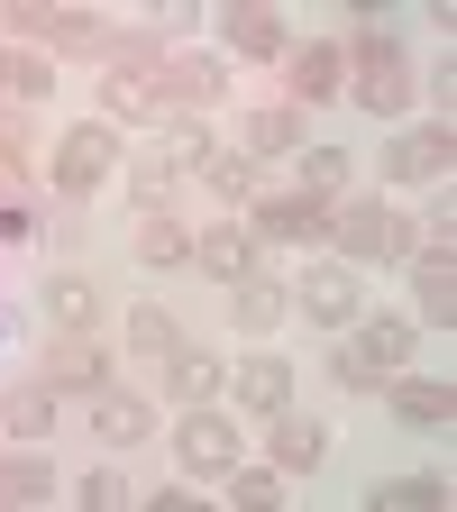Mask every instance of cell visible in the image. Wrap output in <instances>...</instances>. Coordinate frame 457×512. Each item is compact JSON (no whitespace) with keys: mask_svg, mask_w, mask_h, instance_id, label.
Segmentation results:
<instances>
[{"mask_svg":"<svg viewBox=\"0 0 457 512\" xmlns=\"http://www.w3.org/2000/svg\"><path fill=\"white\" fill-rule=\"evenodd\" d=\"M339 55H348V92H357L366 119H403V110H412V55H403V37L366 28V37H348Z\"/></svg>","mask_w":457,"mask_h":512,"instance_id":"1","label":"cell"},{"mask_svg":"<svg viewBox=\"0 0 457 512\" xmlns=\"http://www.w3.org/2000/svg\"><path fill=\"white\" fill-rule=\"evenodd\" d=\"M330 238H339V266H403V256H421V229L394 202H348V211H330Z\"/></svg>","mask_w":457,"mask_h":512,"instance_id":"2","label":"cell"},{"mask_svg":"<svg viewBox=\"0 0 457 512\" xmlns=\"http://www.w3.org/2000/svg\"><path fill=\"white\" fill-rule=\"evenodd\" d=\"M119 128L110 119H83V128H64V147H55V192L64 202H83L92 183H119Z\"/></svg>","mask_w":457,"mask_h":512,"instance_id":"3","label":"cell"},{"mask_svg":"<svg viewBox=\"0 0 457 512\" xmlns=\"http://www.w3.org/2000/svg\"><path fill=\"white\" fill-rule=\"evenodd\" d=\"M330 229V202H311V192H256L247 202V238L256 247H302Z\"/></svg>","mask_w":457,"mask_h":512,"instance_id":"4","label":"cell"},{"mask_svg":"<svg viewBox=\"0 0 457 512\" xmlns=\"http://www.w3.org/2000/svg\"><path fill=\"white\" fill-rule=\"evenodd\" d=\"M284 293H293V311H302V320H320V330H348V320L366 311V302H357V275L339 266V256H330V266H302Z\"/></svg>","mask_w":457,"mask_h":512,"instance_id":"5","label":"cell"},{"mask_svg":"<svg viewBox=\"0 0 457 512\" xmlns=\"http://www.w3.org/2000/svg\"><path fill=\"white\" fill-rule=\"evenodd\" d=\"M256 256H266V247L247 238V220H211V229H192V266H202L211 284H229V293H238L247 275H266Z\"/></svg>","mask_w":457,"mask_h":512,"instance_id":"6","label":"cell"},{"mask_svg":"<svg viewBox=\"0 0 457 512\" xmlns=\"http://www.w3.org/2000/svg\"><path fill=\"white\" fill-rule=\"evenodd\" d=\"M174 458H183L192 476H229V467H238V430H229V412L192 403V412H183V430H174Z\"/></svg>","mask_w":457,"mask_h":512,"instance_id":"7","label":"cell"},{"mask_svg":"<svg viewBox=\"0 0 457 512\" xmlns=\"http://www.w3.org/2000/svg\"><path fill=\"white\" fill-rule=\"evenodd\" d=\"M83 421H92V439H101V448H138V439L156 430V403H147V394H128V384H92Z\"/></svg>","mask_w":457,"mask_h":512,"instance_id":"8","label":"cell"},{"mask_svg":"<svg viewBox=\"0 0 457 512\" xmlns=\"http://www.w3.org/2000/svg\"><path fill=\"white\" fill-rule=\"evenodd\" d=\"M412 339H421V320H412V311H357V320H348V348H357L375 375H403Z\"/></svg>","mask_w":457,"mask_h":512,"instance_id":"9","label":"cell"},{"mask_svg":"<svg viewBox=\"0 0 457 512\" xmlns=\"http://www.w3.org/2000/svg\"><path fill=\"white\" fill-rule=\"evenodd\" d=\"M165 101L174 110H211V101H229V64L211 55V46H183V55H165Z\"/></svg>","mask_w":457,"mask_h":512,"instance_id":"10","label":"cell"},{"mask_svg":"<svg viewBox=\"0 0 457 512\" xmlns=\"http://www.w3.org/2000/svg\"><path fill=\"white\" fill-rule=\"evenodd\" d=\"M384 403L403 430H448L457 421V384L448 375H384Z\"/></svg>","mask_w":457,"mask_h":512,"instance_id":"11","label":"cell"},{"mask_svg":"<svg viewBox=\"0 0 457 512\" xmlns=\"http://www.w3.org/2000/svg\"><path fill=\"white\" fill-rule=\"evenodd\" d=\"M220 37H229V55H247V64H275V55L293 46V19L266 10V0H238V10H220Z\"/></svg>","mask_w":457,"mask_h":512,"instance_id":"12","label":"cell"},{"mask_svg":"<svg viewBox=\"0 0 457 512\" xmlns=\"http://www.w3.org/2000/svg\"><path fill=\"white\" fill-rule=\"evenodd\" d=\"M320 458H330V430H320L311 412H266V467H284V476H311Z\"/></svg>","mask_w":457,"mask_h":512,"instance_id":"13","label":"cell"},{"mask_svg":"<svg viewBox=\"0 0 457 512\" xmlns=\"http://www.w3.org/2000/svg\"><path fill=\"white\" fill-rule=\"evenodd\" d=\"M37 375L55 384V394H64V384H74V394H92V384H110V357H101L92 330H55L46 357H37Z\"/></svg>","mask_w":457,"mask_h":512,"instance_id":"14","label":"cell"},{"mask_svg":"<svg viewBox=\"0 0 457 512\" xmlns=\"http://www.w3.org/2000/svg\"><path fill=\"white\" fill-rule=\"evenodd\" d=\"M448 165H457V128H403L394 138V156H384V174L394 183H448Z\"/></svg>","mask_w":457,"mask_h":512,"instance_id":"15","label":"cell"},{"mask_svg":"<svg viewBox=\"0 0 457 512\" xmlns=\"http://www.w3.org/2000/svg\"><path fill=\"white\" fill-rule=\"evenodd\" d=\"M156 74H165V64H156ZM156 74H101V110H110V128H165V119H174V101H165Z\"/></svg>","mask_w":457,"mask_h":512,"instance_id":"16","label":"cell"},{"mask_svg":"<svg viewBox=\"0 0 457 512\" xmlns=\"http://www.w3.org/2000/svg\"><path fill=\"white\" fill-rule=\"evenodd\" d=\"M339 92H348V55H339L330 37H302V46H293V92H284V101H293V110H320V101H339Z\"/></svg>","mask_w":457,"mask_h":512,"instance_id":"17","label":"cell"},{"mask_svg":"<svg viewBox=\"0 0 457 512\" xmlns=\"http://www.w3.org/2000/svg\"><path fill=\"white\" fill-rule=\"evenodd\" d=\"M229 394H238L256 421H266V412H284V403H293V366L256 348V357H238V366H229Z\"/></svg>","mask_w":457,"mask_h":512,"instance_id":"18","label":"cell"},{"mask_svg":"<svg viewBox=\"0 0 457 512\" xmlns=\"http://www.w3.org/2000/svg\"><path fill=\"white\" fill-rule=\"evenodd\" d=\"M64 485H55V467L37 458V448H19V458H0V512H46Z\"/></svg>","mask_w":457,"mask_h":512,"instance_id":"19","label":"cell"},{"mask_svg":"<svg viewBox=\"0 0 457 512\" xmlns=\"http://www.w3.org/2000/svg\"><path fill=\"white\" fill-rule=\"evenodd\" d=\"M37 311L55 320V330H92V320H101V293H92L83 275H64V266H46V284H37Z\"/></svg>","mask_w":457,"mask_h":512,"instance_id":"20","label":"cell"},{"mask_svg":"<svg viewBox=\"0 0 457 512\" xmlns=\"http://www.w3.org/2000/svg\"><path fill=\"white\" fill-rule=\"evenodd\" d=\"M284 311H293V293H284L275 275H247V284L229 293V320H238L247 339H266V330H284Z\"/></svg>","mask_w":457,"mask_h":512,"instance_id":"21","label":"cell"},{"mask_svg":"<svg viewBox=\"0 0 457 512\" xmlns=\"http://www.w3.org/2000/svg\"><path fill=\"white\" fill-rule=\"evenodd\" d=\"M220 384H229V375H220V357H211V348H192V339H183V348L165 357V403H211Z\"/></svg>","mask_w":457,"mask_h":512,"instance_id":"22","label":"cell"},{"mask_svg":"<svg viewBox=\"0 0 457 512\" xmlns=\"http://www.w3.org/2000/svg\"><path fill=\"white\" fill-rule=\"evenodd\" d=\"M46 92H55V64L37 46H0V101H10V110H37Z\"/></svg>","mask_w":457,"mask_h":512,"instance_id":"23","label":"cell"},{"mask_svg":"<svg viewBox=\"0 0 457 512\" xmlns=\"http://www.w3.org/2000/svg\"><path fill=\"white\" fill-rule=\"evenodd\" d=\"M302 128H311V110H293V101L247 110V165L256 156H302Z\"/></svg>","mask_w":457,"mask_h":512,"instance_id":"24","label":"cell"},{"mask_svg":"<svg viewBox=\"0 0 457 512\" xmlns=\"http://www.w3.org/2000/svg\"><path fill=\"white\" fill-rule=\"evenodd\" d=\"M119 183L138 192V211H165V192H174V156H165V138H147L138 156H119Z\"/></svg>","mask_w":457,"mask_h":512,"instance_id":"25","label":"cell"},{"mask_svg":"<svg viewBox=\"0 0 457 512\" xmlns=\"http://www.w3.org/2000/svg\"><path fill=\"white\" fill-rule=\"evenodd\" d=\"M348 174H357V165H348L339 147H302V156H293V192H311V202H330V211H339Z\"/></svg>","mask_w":457,"mask_h":512,"instance_id":"26","label":"cell"},{"mask_svg":"<svg viewBox=\"0 0 457 512\" xmlns=\"http://www.w3.org/2000/svg\"><path fill=\"white\" fill-rule=\"evenodd\" d=\"M0 430H19V439H46V430H55V384H46V375H28L19 394H0Z\"/></svg>","mask_w":457,"mask_h":512,"instance_id":"27","label":"cell"},{"mask_svg":"<svg viewBox=\"0 0 457 512\" xmlns=\"http://www.w3.org/2000/svg\"><path fill=\"white\" fill-rule=\"evenodd\" d=\"M412 320H421V330H457V275L439 266V256L412 275Z\"/></svg>","mask_w":457,"mask_h":512,"instance_id":"28","label":"cell"},{"mask_svg":"<svg viewBox=\"0 0 457 512\" xmlns=\"http://www.w3.org/2000/svg\"><path fill=\"white\" fill-rule=\"evenodd\" d=\"M156 138H165V156H174V174H202V165L220 156V147H211V119H202V110H174V119L156 128Z\"/></svg>","mask_w":457,"mask_h":512,"instance_id":"29","label":"cell"},{"mask_svg":"<svg viewBox=\"0 0 457 512\" xmlns=\"http://www.w3.org/2000/svg\"><path fill=\"white\" fill-rule=\"evenodd\" d=\"M138 256L147 266H192V229L174 211H138Z\"/></svg>","mask_w":457,"mask_h":512,"instance_id":"30","label":"cell"},{"mask_svg":"<svg viewBox=\"0 0 457 512\" xmlns=\"http://www.w3.org/2000/svg\"><path fill=\"white\" fill-rule=\"evenodd\" d=\"M119 330H128V348H138V357H156V366L183 348V320H174V311H156V302H138V311L119 320Z\"/></svg>","mask_w":457,"mask_h":512,"instance_id":"31","label":"cell"},{"mask_svg":"<svg viewBox=\"0 0 457 512\" xmlns=\"http://www.w3.org/2000/svg\"><path fill=\"white\" fill-rule=\"evenodd\" d=\"M366 503L375 512H448V476H394V485H375Z\"/></svg>","mask_w":457,"mask_h":512,"instance_id":"32","label":"cell"},{"mask_svg":"<svg viewBox=\"0 0 457 512\" xmlns=\"http://www.w3.org/2000/svg\"><path fill=\"white\" fill-rule=\"evenodd\" d=\"M229 503L238 512H284V467H229Z\"/></svg>","mask_w":457,"mask_h":512,"instance_id":"33","label":"cell"},{"mask_svg":"<svg viewBox=\"0 0 457 512\" xmlns=\"http://www.w3.org/2000/svg\"><path fill=\"white\" fill-rule=\"evenodd\" d=\"M202 183L220 192V211H247V202H256V165H247V156H211Z\"/></svg>","mask_w":457,"mask_h":512,"instance_id":"34","label":"cell"},{"mask_svg":"<svg viewBox=\"0 0 457 512\" xmlns=\"http://www.w3.org/2000/svg\"><path fill=\"white\" fill-rule=\"evenodd\" d=\"M330 384H339V394H384V375H375V366H366V357H357L348 339L330 348Z\"/></svg>","mask_w":457,"mask_h":512,"instance_id":"35","label":"cell"},{"mask_svg":"<svg viewBox=\"0 0 457 512\" xmlns=\"http://www.w3.org/2000/svg\"><path fill=\"white\" fill-rule=\"evenodd\" d=\"M74 503H83V512H119V503H128V476L92 467V476H74Z\"/></svg>","mask_w":457,"mask_h":512,"instance_id":"36","label":"cell"},{"mask_svg":"<svg viewBox=\"0 0 457 512\" xmlns=\"http://www.w3.org/2000/svg\"><path fill=\"white\" fill-rule=\"evenodd\" d=\"M0 174L28 183V110H0Z\"/></svg>","mask_w":457,"mask_h":512,"instance_id":"37","label":"cell"},{"mask_svg":"<svg viewBox=\"0 0 457 512\" xmlns=\"http://www.w3.org/2000/svg\"><path fill=\"white\" fill-rule=\"evenodd\" d=\"M74 238H83V202H55L46 211V247H74Z\"/></svg>","mask_w":457,"mask_h":512,"instance_id":"38","label":"cell"},{"mask_svg":"<svg viewBox=\"0 0 457 512\" xmlns=\"http://www.w3.org/2000/svg\"><path fill=\"white\" fill-rule=\"evenodd\" d=\"M147 512H202V485H156Z\"/></svg>","mask_w":457,"mask_h":512,"instance_id":"39","label":"cell"},{"mask_svg":"<svg viewBox=\"0 0 457 512\" xmlns=\"http://www.w3.org/2000/svg\"><path fill=\"white\" fill-rule=\"evenodd\" d=\"M28 238V211H0V247H19Z\"/></svg>","mask_w":457,"mask_h":512,"instance_id":"40","label":"cell"},{"mask_svg":"<svg viewBox=\"0 0 457 512\" xmlns=\"http://www.w3.org/2000/svg\"><path fill=\"white\" fill-rule=\"evenodd\" d=\"M0 211H19V174H0Z\"/></svg>","mask_w":457,"mask_h":512,"instance_id":"41","label":"cell"}]
</instances>
